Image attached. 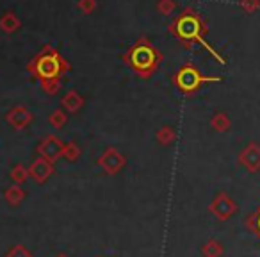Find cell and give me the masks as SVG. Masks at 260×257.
<instances>
[{
	"label": "cell",
	"instance_id": "7",
	"mask_svg": "<svg viewBox=\"0 0 260 257\" xmlns=\"http://www.w3.org/2000/svg\"><path fill=\"white\" fill-rule=\"evenodd\" d=\"M237 163L249 174H258L260 172V145L255 141L248 143L244 149L239 152Z\"/></svg>",
	"mask_w": 260,
	"mask_h": 257
},
{
	"label": "cell",
	"instance_id": "10",
	"mask_svg": "<svg viewBox=\"0 0 260 257\" xmlns=\"http://www.w3.org/2000/svg\"><path fill=\"white\" fill-rule=\"evenodd\" d=\"M6 120H8V123L13 127V129H16V131H22V129H25L27 125H30L34 120L32 112L29 111V109L25 107H15L11 109V111L6 115Z\"/></svg>",
	"mask_w": 260,
	"mask_h": 257
},
{
	"label": "cell",
	"instance_id": "18",
	"mask_svg": "<svg viewBox=\"0 0 260 257\" xmlns=\"http://www.w3.org/2000/svg\"><path fill=\"white\" fill-rule=\"evenodd\" d=\"M62 157H64L66 161H70V163H75V161H79V157H80V149L73 141L64 143V152H62Z\"/></svg>",
	"mask_w": 260,
	"mask_h": 257
},
{
	"label": "cell",
	"instance_id": "21",
	"mask_svg": "<svg viewBox=\"0 0 260 257\" xmlns=\"http://www.w3.org/2000/svg\"><path fill=\"white\" fill-rule=\"evenodd\" d=\"M241 8L246 13H255L260 9V0H241Z\"/></svg>",
	"mask_w": 260,
	"mask_h": 257
},
{
	"label": "cell",
	"instance_id": "23",
	"mask_svg": "<svg viewBox=\"0 0 260 257\" xmlns=\"http://www.w3.org/2000/svg\"><path fill=\"white\" fill-rule=\"evenodd\" d=\"M54 257H70L68 253H64V252H59V253H55Z\"/></svg>",
	"mask_w": 260,
	"mask_h": 257
},
{
	"label": "cell",
	"instance_id": "1",
	"mask_svg": "<svg viewBox=\"0 0 260 257\" xmlns=\"http://www.w3.org/2000/svg\"><path fill=\"white\" fill-rule=\"evenodd\" d=\"M123 61L134 70L139 77L150 79L157 72V68H159L160 61H162V54L146 38H141V40L136 41L126 50V54L123 55Z\"/></svg>",
	"mask_w": 260,
	"mask_h": 257
},
{
	"label": "cell",
	"instance_id": "19",
	"mask_svg": "<svg viewBox=\"0 0 260 257\" xmlns=\"http://www.w3.org/2000/svg\"><path fill=\"white\" fill-rule=\"evenodd\" d=\"M6 257H34L32 252H30L29 248H27L25 245H22V243H18V245L11 246V248L8 250V253H6Z\"/></svg>",
	"mask_w": 260,
	"mask_h": 257
},
{
	"label": "cell",
	"instance_id": "5",
	"mask_svg": "<svg viewBox=\"0 0 260 257\" xmlns=\"http://www.w3.org/2000/svg\"><path fill=\"white\" fill-rule=\"evenodd\" d=\"M237 211H239L237 202L226 191H219L212 198V202L209 204V213L219 221H228Z\"/></svg>",
	"mask_w": 260,
	"mask_h": 257
},
{
	"label": "cell",
	"instance_id": "16",
	"mask_svg": "<svg viewBox=\"0 0 260 257\" xmlns=\"http://www.w3.org/2000/svg\"><path fill=\"white\" fill-rule=\"evenodd\" d=\"M9 179H11L15 184H20L22 186L23 182L29 179V168H25L23 164H15L9 172Z\"/></svg>",
	"mask_w": 260,
	"mask_h": 257
},
{
	"label": "cell",
	"instance_id": "3",
	"mask_svg": "<svg viewBox=\"0 0 260 257\" xmlns=\"http://www.w3.org/2000/svg\"><path fill=\"white\" fill-rule=\"evenodd\" d=\"M27 70L41 82L48 80H59L70 70V65L61 58L59 52L47 47L41 54H38L32 61L27 65Z\"/></svg>",
	"mask_w": 260,
	"mask_h": 257
},
{
	"label": "cell",
	"instance_id": "9",
	"mask_svg": "<svg viewBox=\"0 0 260 257\" xmlns=\"http://www.w3.org/2000/svg\"><path fill=\"white\" fill-rule=\"evenodd\" d=\"M54 172H55L54 164L48 163V161L43 159V157H38V159H34L32 163H30L29 177L32 179L36 184H45V182L52 177V174H54Z\"/></svg>",
	"mask_w": 260,
	"mask_h": 257
},
{
	"label": "cell",
	"instance_id": "14",
	"mask_svg": "<svg viewBox=\"0 0 260 257\" xmlns=\"http://www.w3.org/2000/svg\"><path fill=\"white\" fill-rule=\"evenodd\" d=\"M224 252L223 245H221L217 239H209V241L203 243L202 246V255L203 257H221Z\"/></svg>",
	"mask_w": 260,
	"mask_h": 257
},
{
	"label": "cell",
	"instance_id": "12",
	"mask_svg": "<svg viewBox=\"0 0 260 257\" xmlns=\"http://www.w3.org/2000/svg\"><path fill=\"white\" fill-rule=\"evenodd\" d=\"M84 105V98L77 91H70L62 97V107L68 112H77Z\"/></svg>",
	"mask_w": 260,
	"mask_h": 257
},
{
	"label": "cell",
	"instance_id": "22",
	"mask_svg": "<svg viewBox=\"0 0 260 257\" xmlns=\"http://www.w3.org/2000/svg\"><path fill=\"white\" fill-rule=\"evenodd\" d=\"M162 4H164L162 13H164V15H170V13L173 11V8H175V2H173V0H162Z\"/></svg>",
	"mask_w": 260,
	"mask_h": 257
},
{
	"label": "cell",
	"instance_id": "6",
	"mask_svg": "<svg viewBox=\"0 0 260 257\" xmlns=\"http://www.w3.org/2000/svg\"><path fill=\"white\" fill-rule=\"evenodd\" d=\"M96 164L102 168V170L105 172L107 175H116L119 174V172L125 168L126 164V157L123 156L121 152H118L116 149H112V147H109V149L104 150V154H102L100 157H98Z\"/></svg>",
	"mask_w": 260,
	"mask_h": 257
},
{
	"label": "cell",
	"instance_id": "4",
	"mask_svg": "<svg viewBox=\"0 0 260 257\" xmlns=\"http://www.w3.org/2000/svg\"><path fill=\"white\" fill-rule=\"evenodd\" d=\"M221 77H205L202 75L196 66L192 65H185L178 70L177 73L173 75V82L175 86L178 88V91L184 95H192L194 91H198L203 84L207 82H219Z\"/></svg>",
	"mask_w": 260,
	"mask_h": 257
},
{
	"label": "cell",
	"instance_id": "11",
	"mask_svg": "<svg viewBox=\"0 0 260 257\" xmlns=\"http://www.w3.org/2000/svg\"><path fill=\"white\" fill-rule=\"evenodd\" d=\"M23 198H25V191H23V188L20 184L9 186L4 191V200L8 202V206H11V207H18L20 204L23 202Z\"/></svg>",
	"mask_w": 260,
	"mask_h": 257
},
{
	"label": "cell",
	"instance_id": "15",
	"mask_svg": "<svg viewBox=\"0 0 260 257\" xmlns=\"http://www.w3.org/2000/svg\"><path fill=\"white\" fill-rule=\"evenodd\" d=\"M244 225L256 239H260V207L255 211V213H249L244 220Z\"/></svg>",
	"mask_w": 260,
	"mask_h": 257
},
{
	"label": "cell",
	"instance_id": "8",
	"mask_svg": "<svg viewBox=\"0 0 260 257\" xmlns=\"http://www.w3.org/2000/svg\"><path fill=\"white\" fill-rule=\"evenodd\" d=\"M36 152L40 154V157H43V159H47L48 163L54 164L59 157H62V152H64V143H62L57 136L50 134V136H47L40 145H38Z\"/></svg>",
	"mask_w": 260,
	"mask_h": 257
},
{
	"label": "cell",
	"instance_id": "2",
	"mask_svg": "<svg viewBox=\"0 0 260 257\" xmlns=\"http://www.w3.org/2000/svg\"><path fill=\"white\" fill-rule=\"evenodd\" d=\"M170 31L178 38V40L184 41L185 45L200 43L202 47H205L207 50H209L210 54H212L214 58L217 59V61L224 65V59L221 58V55L217 54V52L214 50V48L210 47L209 43H207L205 38H203V33H205L207 29H205L202 18H200V15L196 11H192V9H185V11L182 13V15L178 16V18L175 20L173 23H171Z\"/></svg>",
	"mask_w": 260,
	"mask_h": 257
},
{
	"label": "cell",
	"instance_id": "17",
	"mask_svg": "<svg viewBox=\"0 0 260 257\" xmlns=\"http://www.w3.org/2000/svg\"><path fill=\"white\" fill-rule=\"evenodd\" d=\"M155 138L159 139L160 145H171L175 141V138H177V134H175V131L171 127H162V129H159Z\"/></svg>",
	"mask_w": 260,
	"mask_h": 257
},
{
	"label": "cell",
	"instance_id": "13",
	"mask_svg": "<svg viewBox=\"0 0 260 257\" xmlns=\"http://www.w3.org/2000/svg\"><path fill=\"white\" fill-rule=\"evenodd\" d=\"M230 123L232 122H230V118H228V115L223 111L216 112V115L210 118V127L217 132H226L228 129H230Z\"/></svg>",
	"mask_w": 260,
	"mask_h": 257
},
{
	"label": "cell",
	"instance_id": "20",
	"mask_svg": "<svg viewBox=\"0 0 260 257\" xmlns=\"http://www.w3.org/2000/svg\"><path fill=\"white\" fill-rule=\"evenodd\" d=\"M48 123H50V125L54 127V129H61V127L66 123L64 111H61V109H55V111L50 115V118H48Z\"/></svg>",
	"mask_w": 260,
	"mask_h": 257
}]
</instances>
